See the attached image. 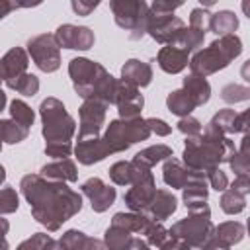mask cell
<instances>
[{"mask_svg":"<svg viewBox=\"0 0 250 250\" xmlns=\"http://www.w3.org/2000/svg\"><path fill=\"white\" fill-rule=\"evenodd\" d=\"M150 137V129L146 125V119L135 117V119H113L105 127L102 141L109 154L125 152L135 143L146 141Z\"/></svg>","mask_w":250,"mask_h":250,"instance_id":"6","label":"cell"},{"mask_svg":"<svg viewBox=\"0 0 250 250\" xmlns=\"http://www.w3.org/2000/svg\"><path fill=\"white\" fill-rule=\"evenodd\" d=\"M43 178L53 180V182H76L78 180V168L70 158H62V160H55L49 162L45 166H41L39 172Z\"/></svg>","mask_w":250,"mask_h":250,"instance_id":"23","label":"cell"},{"mask_svg":"<svg viewBox=\"0 0 250 250\" xmlns=\"http://www.w3.org/2000/svg\"><path fill=\"white\" fill-rule=\"evenodd\" d=\"M240 8H242V12H244V16L250 20V0H244L242 4H240Z\"/></svg>","mask_w":250,"mask_h":250,"instance_id":"60","label":"cell"},{"mask_svg":"<svg viewBox=\"0 0 250 250\" xmlns=\"http://www.w3.org/2000/svg\"><path fill=\"white\" fill-rule=\"evenodd\" d=\"M148 168L137 166L133 160H119L109 168V178L115 186H133Z\"/></svg>","mask_w":250,"mask_h":250,"instance_id":"24","label":"cell"},{"mask_svg":"<svg viewBox=\"0 0 250 250\" xmlns=\"http://www.w3.org/2000/svg\"><path fill=\"white\" fill-rule=\"evenodd\" d=\"M68 76L76 94L86 100H100L107 105H115V94L119 80L113 78L100 62L86 57H76L68 62Z\"/></svg>","mask_w":250,"mask_h":250,"instance_id":"3","label":"cell"},{"mask_svg":"<svg viewBox=\"0 0 250 250\" xmlns=\"http://www.w3.org/2000/svg\"><path fill=\"white\" fill-rule=\"evenodd\" d=\"M49 240H51V236L47 232H35L29 238H25L21 244H18L16 250H45Z\"/></svg>","mask_w":250,"mask_h":250,"instance_id":"45","label":"cell"},{"mask_svg":"<svg viewBox=\"0 0 250 250\" xmlns=\"http://www.w3.org/2000/svg\"><path fill=\"white\" fill-rule=\"evenodd\" d=\"M240 76H242V80L250 86V59L242 62V66H240Z\"/></svg>","mask_w":250,"mask_h":250,"instance_id":"58","label":"cell"},{"mask_svg":"<svg viewBox=\"0 0 250 250\" xmlns=\"http://www.w3.org/2000/svg\"><path fill=\"white\" fill-rule=\"evenodd\" d=\"M111 225L123 227V229H127L129 232L145 234V230H146L148 225H150V219H148L145 213H135V211H129V213H115L113 219H111Z\"/></svg>","mask_w":250,"mask_h":250,"instance_id":"29","label":"cell"},{"mask_svg":"<svg viewBox=\"0 0 250 250\" xmlns=\"http://www.w3.org/2000/svg\"><path fill=\"white\" fill-rule=\"evenodd\" d=\"M107 104L100 100H86L82 102L78 115H80V127H78V139H90L100 137L104 125H105V111Z\"/></svg>","mask_w":250,"mask_h":250,"instance_id":"10","label":"cell"},{"mask_svg":"<svg viewBox=\"0 0 250 250\" xmlns=\"http://www.w3.org/2000/svg\"><path fill=\"white\" fill-rule=\"evenodd\" d=\"M160 250H199V248L188 244V242L182 240V238H174V236H170V238L160 246Z\"/></svg>","mask_w":250,"mask_h":250,"instance_id":"52","label":"cell"},{"mask_svg":"<svg viewBox=\"0 0 250 250\" xmlns=\"http://www.w3.org/2000/svg\"><path fill=\"white\" fill-rule=\"evenodd\" d=\"M176 209H178V199L172 195V191H168V189H156V195H154L152 203L146 207L145 215L150 221L162 223L168 217H172V213Z\"/></svg>","mask_w":250,"mask_h":250,"instance_id":"20","label":"cell"},{"mask_svg":"<svg viewBox=\"0 0 250 250\" xmlns=\"http://www.w3.org/2000/svg\"><path fill=\"white\" fill-rule=\"evenodd\" d=\"M236 117H238V113L234 111V109H221V111H217L213 117H211V125H215L221 133H225L227 137L230 135V133H234V123H236Z\"/></svg>","mask_w":250,"mask_h":250,"instance_id":"38","label":"cell"},{"mask_svg":"<svg viewBox=\"0 0 250 250\" xmlns=\"http://www.w3.org/2000/svg\"><path fill=\"white\" fill-rule=\"evenodd\" d=\"M203 41H205V33L203 31H199V29H195V27H189V25H186L184 27V31L180 33V37L176 39V47H180L182 51H186L188 55L189 53H197L199 51V47L203 45Z\"/></svg>","mask_w":250,"mask_h":250,"instance_id":"31","label":"cell"},{"mask_svg":"<svg viewBox=\"0 0 250 250\" xmlns=\"http://www.w3.org/2000/svg\"><path fill=\"white\" fill-rule=\"evenodd\" d=\"M182 88L189 94V98L195 102V105H205L211 98V84L207 82V78L195 76V74H188L182 82Z\"/></svg>","mask_w":250,"mask_h":250,"instance_id":"26","label":"cell"},{"mask_svg":"<svg viewBox=\"0 0 250 250\" xmlns=\"http://www.w3.org/2000/svg\"><path fill=\"white\" fill-rule=\"evenodd\" d=\"M115 105L119 111V119H135V117H141L145 98L137 86L119 80L117 94H115Z\"/></svg>","mask_w":250,"mask_h":250,"instance_id":"14","label":"cell"},{"mask_svg":"<svg viewBox=\"0 0 250 250\" xmlns=\"http://www.w3.org/2000/svg\"><path fill=\"white\" fill-rule=\"evenodd\" d=\"M236 154L234 141L221 133L215 125L207 123L199 137L186 139L184 146V164L195 172H207L211 168L221 166L223 162H230Z\"/></svg>","mask_w":250,"mask_h":250,"instance_id":"2","label":"cell"},{"mask_svg":"<svg viewBox=\"0 0 250 250\" xmlns=\"http://www.w3.org/2000/svg\"><path fill=\"white\" fill-rule=\"evenodd\" d=\"M166 107L170 109V113H174V115H178V117L182 119V117L191 115V111H193L197 105H195V102L189 98V94H188L184 88H180V90H174V92H170V94L166 96Z\"/></svg>","mask_w":250,"mask_h":250,"instance_id":"28","label":"cell"},{"mask_svg":"<svg viewBox=\"0 0 250 250\" xmlns=\"http://www.w3.org/2000/svg\"><path fill=\"white\" fill-rule=\"evenodd\" d=\"M41 115V133L47 143H70L76 131V121L66 111L64 104L57 98H45L39 105Z\"/></svg>","mask_w":250,"mask_h":250,"instance_id":"5","label":"cell"},{"mask_svg":"<svg viewBox=\"0 0 250 250\" xmlns=\"http://www.w3.org/2000/svg\"><path fill=\"white\" fill-rule=\"evenodd\" d=\"M18 207H20V197H18L16 189L10 186H4L0 191V213L8 215V213L18 211Z\"/></svg>","mask_w":250,"mask_h":250,"instance_id":"41","label":"cell"},{"mask_svg":"<svg viewBox=\"0 0 250 250\" xmlns=\"http://www.w3.org/2000/svg\"><path fill=\"white\" fill-rule=\"evenodd\" d=\"M29 66V53L21 47H12L0 61V72H2V80H14L21 74L27 72Z\"/></svg>","mask_w":250,"mask_h":250,"instance_id":"18","label":"cell"},{"mask_svg":"<svg viewBox=\"0 0 250 250\" xmlns=\"http://www.w3.org/2000/svg\"><path fill=\"white\" fill-rule=\"evenodd\" d=\"M209 21H211V12L207 10V6H197L191 10L189 14V27H195L199 31H207L209 29Z\"/></svg>","mask_w":250,"mask_h":250,"instance_id":"42","label":"cell"},{"mask_svg":"<svg viewBox=\"0 0 250 250\" xmlns=\"http://www.w3.org/2000/svg\"><path fill=\"white\" fill-rule=\"evenodd\" d=\"M170 236L182 238L188 244L195 248H203V244L215 236V225L211 221V211H199V213H189L186 219H180L178 223L172 225Z\"/></svg>","mask_w":250,"mask_h":250,"instance_id":"8","label":"cell"},{"mask_svg":"<svg viewBox=\"0 0 250 250\" xmlns=\"http://www.w3.org/2000/svg\"><path fill=\"white\" fill-rule=\"evenodd\" d=\"M246 230H248V234H250V217H248V221H246Z\"/></svg>","mask_w":250,"mask_h":250,"instance_id":"61","label":"cell"},{"mask_svg":"<svg viewBox=\"0 0 250 250\" xmlns=\"http://www.w3.org/2000/svg\"><path fill=\"white\" fill-rule=\"evenodd\" d=\"M236 152H240V154H244V156H248V158H250V133H246V135L242 137L240 146L236 148Z\"/></svg>","mask_w":250,"mask_h":250,"instance_id":"56","label":"cell"},{"mask_svg":"<svg viewBox=\"0 0 250 250\" xmlns=\"http://www.w3.org/2000/svg\"><path fill=\"white\" fill-rule=\"evenodd\" d=\"M123 250H150V246H148V242H146V240L133 236V238H131V242H129Z\"/></svg>","mask_w":250,"mask_h":250,"instance_id":"55","label":"cell"},{"mask_svg":"<svg viewBox=\"0 0 250 250\" xmlns=\"http://www.w3.org/2000/svg\"><path fill=\"white\" fill-rule=\"evenodd\" d=\"M229 166H230V170H232L236 176H240V174H250V158L244 156V154H240V152H236V154L230 158Z\"/></svg>","mask_w":250,"mask_h":250,"instance_id":"47","label":"cell"},{"mask_svg":"<svg viewBox=\"0 0 250 250\" xmlns=\"http://www.w3.org/2000/svg\"><path fill=\"white\" fill-rule=\"evenodd\" d=\"M205 176H207V182H209V186L213 189H217V191H227L229 189V178H227V174L219 166L207 170Z\"/></svg>","mask_w":250,"mask_h":250,"instance_id":"44","label":"cell"},{"mask_svg":"<svg viewBox=\"0 0 250 250\" xmlns=\"http://www.w3.org/2000/svg\"><path fill=\"white\" fill-rule=\"evenodd\" d=\"M180 6H182V2H162V0H156V2L150 4V12L156 14V16H170Z\"/></svg>","mask_w":250,"mask_h":250,"instance_id":"48","label":"cell"},{"mask_svg":"<svg viewBox=\"0 0 250 250\" xmlns=\"http://www.w3.org/2000/svg\"><path fill=\"white\" fill-rule=\"evenodd\" d=\"M0 129H2V141L4 145H16V143H21L27 139L29 135V129L16 123L14 119H2L0 121Z\"/></svg>","mask_w":250,"mask_h":250,"instance_id":"33","label":"cell"},{"mask_svg":"<svg viewBox=\"0 0 250 250\" xmlns=\"http://www.w3.org/2000/svg\"><path fill=\"white\" fill-rule=\"evenodd\" d=\"M199 176H205V172L189 170L186 164L178 162L176 158H168L162 166V180L166 186H170L174 189H184L189 182H193Z\"/></svg>","mask_w":250,"mask_h":250,"instance_id":"16","label":"cell"},{"mask_svg":"<svg viewBox=\"0 0 250 250\" xmlns=\"http://www.w3.org/2000/svg\"><path fill=\"white\" fill-rule=\"evenodd\" d=\"M168 238H170V229L162 227V223L150 221L148 229L145 230V240L148 242V246H152V248H160Z\"/></svg>","mask_w":250,"mask_h":250,"instance_id":"39","label":"cell"},{"mask_svg":"<svg viewBox=\"0 0 250 250\" xmlns=\"http://www.w3.org/2000/svg\"><path fill=\"white\" fill-rule=\"evenodd\" d=\"M201 250H230V246H229L227 242H223L221 238L211 236V238L203 244V248H201Z\"/></svg>","mask_w":250,"mask_h":250,"instance_id":"54","label":"cell"},{"mask_svg":"<svg viewBox=\"0 0 250 250\" xmlns=\"http://www.w3.org/2000/svg\"><path fill=\"white\" fill-rule=\"evenodd\" d=\"M242 53V41L236 33L215 39L209 47L199 49L189 59V70L195 76L207 78L223 68H227L238 55Z\"/></svg>","mask_w":250,"mask_h":250,"instance_id":"4","label":"cell"},{"mask_svg":"<svg viewBox=\"0 0 250 250\" xmlns=\"http://www.w3.org/2000/svg\"><path fill=\"white\" fill-rule=\"evenodd\" d=\"M156 195V182L150 170H146L123 195L125 205L135 213H145Z\"/></svg>","mask_w":250,"mask_h":250,"instance_id":"11","label":"cell"},{"mask_svg":"<svg viewBox=\"0 0 250 250\" xmlns=\"http://www.w3.org/2000/svg\"><path fill=\"white\" fill-rule=\"evenodd\" d=\"M186 23L182 21V18L170 14V16H156L150 12L148 18V27H146V35H150L156 43L162 45H174L176 39L180 37V33L184 31Z\"/></svg>","mask_w":250,"mask_h":250,"instance_id":"12","label":"cell"},{"mask_svg":"<svg viewBox=\"0 0 250 250\" xmlns=\"http://www.w3.org/2000/svg\"><path fill=\"white\" fill-rule=\"evenodd\" d=\"M219 203H221V209H223L227 215H238V213H242L244 207H246V197L229 188L227 191H223Z\"/></svg>","mask_w":250,"mask_h":250,"instance_id":"36","label":"cell"},{"mask_svg":"<svg viewBox=\"0 0 250 250\" xmlns=\"http://www.w3.org/2000/svg\"><path fill=\"white\" fill-rule=\"evenodd\" d=\"M80 189H82V193L88 197L90 207H92V211H96V213L107 211V209L113 205L115 197H117L115 188L107 186V184H105L104 180H100V178H88V180L80 186Z\"/></svg>","mask_w":250,"mask_h":250,"instance_id":"15","label":"cell"},{"mask_svg":"<svg viewBox=\"0 0 250 250\" xmlns=\"http://www.w3.org/2000/svg\"><path fill=\"white\" fill-rule=\"evenodd\" d=\"M156 62H158V66H160L164 72H168V74H178V72H182V70L189 64V59H188V53L182 51L180 47H176V45H164V47L158 51Z\"/></svg>","mask_w":250,"mask_h":250,"instance_id":"22","label":"cell"},{"mask_svg":"<svg viewBox=\"0 0 250 250\" xmlns=\"http://www.w3.org/2000/svg\"><path fill=\"white\" fill-rule=\"evenodd\" d=\"M234 133H250V107L242 113H238L236 123H234Z\"/></svg>","mask_w":250,"mask_h":250,"instance_id":"53","label":"cell"},{"mask_svg":"<svg viewBox=\"0 0 250 250\" xmlns=\"http://www.w3.org/2000/svg\"><path fill=\"white\" fill-rule=\"evenodd\" d=\"M21 195L29 203L31 217L47 230L55 232L82 209V195L66 186L41 174H25L20 182Z\"/></svg>","mask_w":250,"mask_h":250,"instance_id":"1","label":"cell"},{"mask_svg":"<svg viewBox=\"0 0 250 250\" xmlns=\"http://www.w3.org/2000/svg\"><path fill=\"white\" fill-rule=\"evenodd\" d=\"M59 47L72 49V51H88L96 43V35L86 25H74V23H62L53 33Z\"/></svg>","mask_w":250,"mask_h":250,"instance_id":"13","label":"cell"},{"mask_svg":"<svg viewBox=\"0 0 250 250\" xmlns=\"http://www.w3.org/2000/svg\"><path fill=\"white\" fill-rule=\"evenodd\" d=\"M45 250H66V248H64V246L61 244V240H53V238H51V240L47 242Z\"/></svg>","mask_w":250,"mask_h":250,"instance_id":"59","label":"cell"},{"mask_svg":"<svg viewBox=\"0 0 250 250\" xmlns=\"http://www.w3.org/2000/svg\"><path fill=\"white\" fill-rule=\"evenodd\" d=\"M178 131L186 135V139H191V137H199L203 133V125L199 123V119L188 115V117H182L178 121Z\"/></svg>","mask_w":250,"mask_h":250,"instance_id":"43","label":"cell"},{"mask_svg":"<svg viewBox=\"0 0 250 250\" xmlns=\"http://www.w3.org/2000/svg\"><path fill=\"white\" fill-rule=\"evenodd\" d=\"M74 154H76L78 162L84 164V166L102 162L105 156H109V152H107V148L102 141V135L100 137H90V139H78V143L74 146Z\"/></svg>","mask_w":250,"mask_h":250,"instance_id":"19","label":"cell"},{"mask_svg":"<svg viewBox=\"0 0 250 250\" xmlns=\"http://www.w3.org/2000/svg\"><path fill=\"white\" fill-rule=\"evenodd\" d=\"M221 100L225 104H240L250 100V86L248 84H236L230 82L221 88Z\"/></svg>","mask_w":250,"mask_h":250,"instance_id":"35","label":"cell"},{"mask_svg":"<svg viewBox=\"0 0 250 250\" xmlns=\"http://www.w3.org/2000/svg\"><path fill=\"white\" fill-rule=\"evenodd\" d=\"M16 8H20V4L8 2V0H0V18L8 16V12H12V10H16Z\"/></svg>","mask_w":250,"mask_h":250,"instance_id":"57","label":"cell"},{"mask_svg":"<svg viewBox=\"0 0 250 250\" xmlns=\"http://www.w3.org/2000/svg\"><path fill=\"white\" fill-rule=\"evenodd\" d=\"M27 53L43 72H55L61 66V47L53 33H39L27 41Z\"/></svg>","mask_w":250,"mask_h":250,"instance_id":"9","label":"cell"},{"mask_svg":"<svg viewBox=\"0 0 250 250\" xmlns=\"http://www.w3.org/2000/svg\"><path fill=\"white\" fill-rule=\"evenodd\" d=\"M133 238V232H129L123 227L117 225H109L104 232V242L107 246V250H123Z\"/></svg>","mask_w":250,"mask_h":250,"instance_id":"32","label":"cell"},{"mask_svg":"<svg viewBox=\"0 0 250 250\" xmlns=\"http://www.w3.org/2000/svg\"><path fill=\"white\" fill-rule=\"evenodd\" d=\"M98 6H100V2H84V0H72V4H70L74 14H78V16H90Z\"/></svg>","mask_w":250,"mask_h":250,"instance_id":"51","label":"cell"},{"mask_svg":"<svg viewBox=\"0 0 250 250\" xmlns=\"http://www.w3.org/2000/svg\"><path fill=\"white\" fill-rule=\"evenodd\" d=\"M230 189L238 191L240 195H250V174H240L234 178V182L230 184Z\"/></svg>","mask_w":250,"mask_h":250,"instance_id":"50","label":"cell"},{"mask_svg":"<svg viewBox=\"0 0 250 250\" xmlns=\"http://www.w3.org/2000/svg\"><path fill=\"white\" fill-rule=\"evenodd\" d=\"M88 238H90V236H88L86 232H82V230H78V229H70V230L62 232V236H61L59 240H61V244H62L66 250H84Z\"/></svg>","mask_w":250,"mask_h":250,"instance_id":"40","label":"cell"},{"mask_svg":"<svg viewBox=\"0 0 250 250\" xmlns=\"http://www.w3.org/2000/svg\"><path fill=\"white\" fill-rule=\"evenodd\" d=\"M109 8L113 12L115 23L129 31L131 39H141L146 35L148 18H150V6L143 0H111Z\"/></svg>","mask_w":250,"mask_h":250,"instance_id":"7","label":"cell"},{"mask_svg":"<svg viewBox=\"0 0 250 250\" xmlns=\"http://www.w3.org/2000/svg\"><path fill=\"white\" fill-rule=\"evenodd\" d=\"M174 152L168 145H152V146H146L143 150H139L135 156H133V162L141 168H152L156 166L158 162H166L168 158H172Z\"/></svg>","mask_w":250,"mask_h":250,"instance_id":"25","label":"cell"},{"mask_svg":"<svg viewBox=\"0 0 250 250\" xmlns=\"http://www.w3.org/2000/svg\"><path fill=\"white\" fill-rule=\"evenodd\" d=\"M121 80L137 88H145L152 82V66L139 59H129L121 66Z\"/></svg>","mask_w":250,"mask_h":250,"instance_id":"21","label":"cell"},{"mask_svg":"<svg viewBox=\"0 0 250 250\" xmlns=\"http://www.w3.org/2000/svg\"><path fill=\"white\" fill-rule=\"evenodd\" d=\"M209 29L217 35V37H225V35H232L238 29V18L234 12L230 10H219L211 14V21H209Z\"/></svg>","mask_w":250,"mask_h":250,"instance_id":"27","label":"cell"},{"mask_svg":"<svg viewBox=\"0 0 250 250\" xmlns=\"http://www.w3.org/2000/svg\"><path fill=\"white\" fill-rule=\"evenodd\" d=\"M146 125L150 129V133L158 135V137H168L172 133V127L164 121V119H158V117H148L146 119Z\"/></svg>","mask_w":250,"mask_h":250,"instance_id":"49","label":"cell"},{"mask_svg":"<svg viewBox=\"0 0 250 250\" xmlns=\"http://www.w3.org/2000/svg\"><path fill=\"white\" fill-rule=\"evenodd\" d=\"M207 176H199L193 182H189L182 191V201L189 213H199V211H209L207 197H209V188H207Z\"/></svg>","mask_w":250,"mask_h":250,"instance_id":"17","label":"cell"},{"mask_svg":"<svg viewBox=\"0 0 250 250\" xmlns=\"http://www.w3.org/2000/svg\"><path fill=\"white\" fill-rule=\"evenodd\" d=\"M244 225L238 223V221H225L221 225L215 227V236L221 238L223 242H227L229 246H234L238 244L242 238H244Z\"/></svg>","mask_w":250,"mask_h":250,"instance_id":"30","label":"cell"},{"mask_svg":"<svg viewBox=\"0 0 250 250\" xmlns=\"http://www.w3.org/2000/svg\"><path fill=\"white\" fill-rule=\"evenodd\" d=\"M10 115L16 123L23 125V127H31L33 125V119H35V113L33 109L23 102V100H12L10 102Z\"/></svg>","mask_w":250,"mask_h":250,"instance_id":"37","label":"cell"},{"mask_svg":"<svg viewBox=\"0 0 250 250\" xmlns=\"http://www.w3.org/2000/svg\"><path fill=\"white\" fill-rule=\"evenodd\" d=\"M8 88H12V90H16L18 94H21V96H35L37 92H39V78L35 76V74H29V72H25V74H21V76H18V78H14V80H8V82H4Z\"/></svg>","mask_w":250,"mask_h":250,"instance_id":"34","label":"cell"},{"mask_svg":"<svg viewBox=\"0 0 250 250\" xmlns=\"http://www.w3.org/2000/svg\"><path fill=\"white\" fill-rule=\"evenodd\" d=\"M72 143H47L45 145V154L51 156V158H57V160H62V158H68L72 154Z\"/></svg>","mask_w":250,"mask_h":250,"instance_id":"46","label":"cell"}]
</instances>
